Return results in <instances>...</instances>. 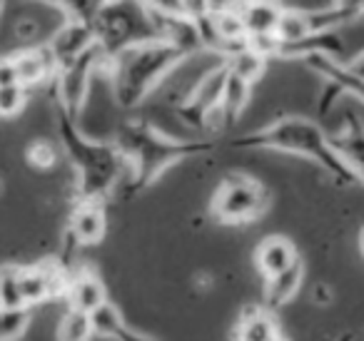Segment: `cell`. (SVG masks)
I'll list each match as a JSON object with an SVG mask.
<instances>
[{
	"mask_svg": "<svg viewBox=\"0 0 364 341\" xmlns=\"http://www.w3.org/2000/svg\"><path fill=\"white\" fill-rule=\"evenodd\" d=\"M31 309H0V341H21L31 326Z\"/></svg>",
	"mask_w": 364,
	"mask_h": 341,
	"instance_id": "d4e9b609",
	"label": "cell"
},
{
	"mask_svg": "<svg viewBox=\"0 0 364 341\" xmlns=\"http://www.w3.org/2000/svg\"><path fill=\"white\" fill-rule=\"evenodd\" d=\"M68 309H75L80 314H95L97 309L107 304V289L102 284V279L95 271H75L70 274V284L65 291Z\"/></svg>",
	"mask_w": 364,
	"mask_h": 341,
	"instance_id": "7c38bea8",
	"label": "cell"
},
{
	"mask_svg": "<svg viewBox=\"0 0 364 341\" xmlns=\"http://www.w3.org/2000/svg\"><path fill=\"white\" fill-rule=\"evenodd\" d=\"M115 145L130 167L127 197L145 192L167 167L215 150L213 137H172L147 120H127L117 127Z\"/></svg>",
	"mask_w": 364,
	"mask_h": 341,
	"instance_id": "6da1fadb",
	"label": "cell"
},
{
	"mask_svg": "<svg viewBox=\"0 0 364 341\" xmlns=\"http://www.w3.org/2000/svg\"><path fill=\"white\" fill-rule=\"evenodd\" d=\"M92 321L87 314H80L75 309H68L63 314L55 331V341H90L92 339Z\"/></svg>",
	"mask_w": 364,
	"mask_h": 341,
	"instance_id": "cb8c5ba5",
	"label": "cell"
},
{
	"mask_svg": "<svg viewBox=\"0 0 364 341\" xmlns=\"http://www.w3.org/2000/svg\"><path fill=\"white\" fill-rule=\"evenodd\" d=\"M55 11L65 16V23H95L102 3H53Z\"/></svg>",
	"mask_w": 364,
	"mask_h": 341,
	"instance_id": "484cf974",
	"label": "cell"
},
{
	"mask_svg": "<svg viewBox=\"0 0 364 341\" xmlns=\"http://www.w3.org/2000/svg\"><path fill=\"white\" fill-rule=\"evenodd\" d=\"M282 18V3H242V23L250 38H272Z\"/></svg>",
	"mask_w": 364,
	"mask_h": 341,
	"instance_id": "44dd1931",
	"label": "cell"
},
{
	"mask_svg": "<svg viewBox=\"0 0 364 341\" xmlns=\"http://www.w3.org/2000/svg\"><path fill=\"white\" fill-rule=\"evenodd\" d=\"M337 341H357V339H354V334H349V331H347V334L337 336Z\"/></svg>",
	"mask_w": 364,
	"mask_h": 341,
	"instance_id": "1f68e13d",
	"label": "cell"
},
{
	"mask_svg": "<svg viewBox=\"0 0 364 341\" xmlns=\"http://www.w3.org/2000/svg\"><path fill=\"white\" fill-rule=\"evenodd\" d=\"M235 341H277L279 324L264 306H245L235 324Z\"/></svg>",
	"mask_w": 364,
	"mask_h": 341,
	"instance_id": "2e32d148",
	"label": "cell"
},
{
	"mask_svg": "<svg viewBox=\"0 0 364 341\" xmlns=\"http://www.w3.org/2000/svg\"><path fill=\"white\" fill-rule=\"evenodd\" d=\"M322 55L332 60H344V40L339 38V31L312 33L304 40L289 43V45H277V55L282 60H307V58Z\"/></svg>",
	"mask_w": 364,
	"mask_h": 341,
	"instance_id": "4fadbf2b",
	"label": "cell"
},
{
	"mask_svg": "<svg viewBox=\"0 0 364 341\" xmlns=\"http://www.w3.org/2000/svg\"><path fill=\"white\" fill-rule=\"evenodd\" d=\"M0 13H3V3H0Z\"/></svg>",
	"mask_w": 364,
	"mask_h": 341,
	"instance_id": "e575fe53",
	"label": "cell"
},
{
	"mask_svg": "<svg viewBox=\"0 0 364 341\" xmlns=\"http://www.w3.org/2000/svg\"><path fill=\"white\" fill-rule=\"evenodd\" d=\"M105 232H107L105 205L80 202V205H75L70 220H68V229H65L68 249L80 244H100Z\"/></svg>",
	"mask_w": 364,
	"mask_h": 341,
	"instance_id": "30bf717a",
	"label": "cell"
},
{
	"mask_svg": "<svg viewBox=\"0 0 364 341\" xmlns=\"http://www.w3.org/2000/svg\"><path fill=\"white\" fill-rule=\"evenodd\" d=\"M90 321H92V334L110 341H165L160 336L135 331L125 321V316L120 314V309L115 304H110V301L102 309H97L95 314H90Z\"/></svg>",
	"mask_w": 364,
	"mask_h": 341,
	"instance_id": "5bb4252c",
	"label": "cell"
},
{
	"mask_svg": "<svg viewBox=\"0 0 364 341\" xmlns=\"http://www.w3.org/2000/svg\"><path fill=\"white\" fill-rule=\"evenodd\" d=\"M185 53L165 40H152L130 48L107 63L105 77H110L112 97L122 110L142 105L145 97L185 60Z\"/></svg>",
	"mask_w": 364,
	"mask_h": 341,
	"instance_id": "277c9868",
	"label": "cell"
},
{
	"mask_svg": "<svg viewBox=\"0 0 364 341\" xmlns=\"http://www.w3.org/2000/svg\"><path fill=\"white\" fill-rule=\"evenodd\" d=\"M339 97H344V92L339 90L334 82H324L322 92H319V100H317V115L319 117H327L332 112V107L337 105Z\"/></svg>",
	"mask_w": 364,
	"mask_h": 341,
	"instance_id": "f1b7e54d",
	"label": "cell"
},
{
	"mask_svg": "<svg viewBox=\"0 0 364 341\" xmlns=\"http://www.w3.org/2000/svg\"><path fill=\"white\" fill-rule=\"evenodd\" d=\"M13 60H16V67H18V80H21V85L26 87V90L28 87L41 85V82H46V80H55V75H58L55 63H53L46 45L16 53Z\"/></svg>",
	"mask_w": 364,
	"mask_h": 341,
	"instance_id": "e0dca14e",
	"label": "cell"
},
{
	"mask_svg": "<svg viewBox=\"0 0 364 341\" xmlns=\"http://www.w3.org/2000/svg\"><path fill=\"white\" fill-rule=\"evenodd\" d=\"M95 45H97L95 28L90 23H63V28H58L50 40L46 43L58 72L63 67L73 65L77 58H82Z\"/></svg>",
	"mask_w": 364,
	"mask_h": 341,
	"instance_id": "9c48e42d",
	"label": "cell"
},
{
	"mask_svg": "<svg viewBox=\"0 0 364 341\" xmlns=\"http://www.w3.org/2000/svg\"><path fill=\"white\" fill-rule=\"evenodd\" d=\"M107 63L110 58L100 50V45H95L92 50H87L82 58H77L73 65L63 67L55 75V90H58V110L65 112L70 120L77 122L82 107L90 95V85L95 75H105Z\"/></svg>",
	"mask_w": 364,
	"mask_h": 341,
	"instance_id": "52a82bcc",
	"label": "cell"
},
{
	"mask_svg": "<svg viewBox=\"0 0 364 341\" xmlns=\"http://www.w3.org/2000/svg\"><path fill=\"white\" fill-rule=\"evenodd\" d=\"M302 63L312 72H317L324 82H334V85H337L347 97H354V100L364 102V80L354 75L344 60H332V58L314 55V58H307V60H302Z\"/></svg>",
	"mask_w": 364,
	"mask_h": 341,
	"instance_id": "9a60e30c",
	"label": "cell"
},
{
	"mask_svg": "<svg viewBox=\"0 0 364 341\" xmlns=\"http://www.w3.org/2000/svg\"><path fill=\"white\" fill-rule=\"evenodd\" d=\"M252 87L255 85H250L247 80H242L240 75L230 72L228 85H225L223 105H220L218 120H215V127H218V130H230V127L240 120V115H242V110L250 102V95H252Z\"/></svg>",
	"mask_w": 364,
	"mask_h": 341,
	"instance_id": "d6986e66",
	"label": "cell"
},
{
	"mask_svg": "<svg viewBox=\"0 0 364 341\" xmlns=\"http://www.w3.org/2000/svg\"><path fill=\"white\" fill-rule=\"evenodd\" d=\"M332 142L339 155L347 160V165L357 172L359 182L364 187V122L357 115L347 112L342 132L337 137H332Z\"/></svg>",
	"mask_w": 364,
	"mask_h": 341,
	"instance_id": "ac0fdd59",
	"label": "cell"
},
{
	"mask_svg": "<svg viewBox=\"0 0 364 341\" xmlns=\"http://www.w3.org/2000/svg\"><path fill=\"white\" fill-rule=\"evenodd\" d=\"M228 75H230V65L225 60H220L215 67H210V70L200 77L198 85L193 87V92L177 105V117H180L185 125L195 127V130H200V132L208 125L215 127L220 105H223L225 85H228Z\"/></svg>",
	"mask_w": 364,
	"mask_h": 341,
	"instance_id": "ba28073f",
	"label": "cell"
},
{
	"mask_svg": "<svg viewBox=\"0 0 364 341\" xmlns=\"http://www.w3.org/2000/svg\"><path fill=\"white\" fill-rule=\"evenodd\" d=\"M28 102V90L23 85L16 87H3L0 90V117H16L23 112Z\"/></svg>",
	"mask_w": 364,
	"mask_h": 341,
	"instance_id": "4316f807",
	"label": "cell"
},
{
	"mask_svg": "<svg viewBox=\"0 0 364 341\" xmlns=\"http://www.w3.org/2000/svg\"><path fill=\"white\" fill-rule=\"evenodd\" d=\"M16 85H21L16 60H13V55L0 58V90H3V87H16Z\"/></svg>",
	"mask_w": 364,
	"mask_h": 341,
	"instance_id": "f546056e",
	"label": "cell"
},
{
	"mask_svg": "<svg viewBox=\"0 0 364 341\" xmlns=\"http://www.w3.org/2000/svg\"><path fill=\"white\" fill-rule=\"evenodd\" d=\"M297 261H299L297 247H294L292 239H287V237H279V234L264 237L257 244V249H255V266H257V271L264 276V281L282 274V271H287L289 266H294Z\"/></svg>",
	"mask_w": 364,
	"mask_h": 341,
	"instance_id": "8fae6325",
	"label": "cell"
},
{
	"mask_svg": "<svg viewBox=\"0 0 364 341\" xmlns=\"http://www.w3.org/2000/svg\"><path fill=\"white\" fill-rule=\"evenodd\" d=\"M240 150H274V152H289V155H302L307 160L317 162L337 185L354 187L362 185L357 172L347 165L342 155L337 152L332 142V135L322 130V125L309 117L287 115L259 130L242 135L232 142Z\"/></svg>",
	"mask_w": 364,
	"mask_h": 341,
	"instance_id": "7a4b0ae2",
	"label": "cell"
},
{
	"mask_svg": "<svg viewBox=\"0 0 364 341\" xmlns=\"http://www.w3.org/2000/svg\"><path fill=\"white\" fill-rule=\"evenodd\" d=\"M58 142L63 152L70 160L75 170V195L77 205L90 202V205H105V200L117 187L122 172L130 170L122 152L115 142L90 140L85 132L77 127L75 120L58 110Z\"/></svg>",
	"mask_w": 364,
	"mask_h": 341,
	"instance_id": "3957f363",
	"label": "cell"
},
{
	"mask_svg": "<svg viewBox=\"0 0 364 341\" xmlns=\"http://www.w3.org/2000/svg\"><path fill=\"white\" fill-rule=\"evenodd\" d=\"M223 60L230 65V72H235V75H240L242 80H247L250 85H257V80L264 75L267 63H269L267 58L250 50V48H242L240 53H235V55H230V58H223Z\"/></svg>",
	"mask_w": 364,
	"mask_h": 341,
	"instance_id": "7402d4cb",
	"label": "cell"
},
{
	"mask_svg": "<svg viewBox=\"0 0 364 341\" xmlns=\"http://www.w3.org/2000/svg\"><path fill=\"white\" fill-rule=\"evenodd\" d=\"M359 244H362V254H364V232H362V239H359Z\"/></svg>",
	"mask_w": 364,
	"mask_h": 341,
	"instance_id": "d6a6232c",
	"label": "cell"
},
{
	"mask_svg": "<svg viewBox=\"0 0 364 341\" xmlns=\"http://www.w3.org/2000/svg\"><path fill=\"white\" fill-rule=\"evenodd\" d=\"M277 341H287V339H284V336H279V339Z\"/></svg>",
	"mask_w": 364,
	"mask_h": 341,
	"instance_id": "836d02e7",
	"label": "cell"
},
{
	"mask_svg": "<svg viewBox=\"0 0 364 341\" xmlns=\"http://www.w3.org/2000/svg\"><path fill=\"white\" fill-rule=\"evenodd\" d=\"M92 28L97 45L110 60L130 48L160 40L145 3H102Z\"/></svg>",
	"mask_w": 364,
	"mask_h": 341,
	"instance_id": "5b68a950",
	"label": "cell"
},
{
	"mask_svg": "<svg viewBox=\"0 0 364 341\" xmlns=\"http://www.w3.org/2000/svg\"><path fill=\"white\" fill-rule=\"evenodd\" d=\"M28 162L38 170H50L55 167L58 162V147L53 142H46V140H38L28 147Z\"/></svg>",
	"mask_w": 364,
	"mask_h": 341,
	"instance_id": "83f0119b",
	"label": "cell"
},
{
	"mask_svg": "<svg viewBox=\"0 0 364 341\" xmlns=\"http://www.w3.org/2000/svg\"><path fill=\"white\" fill-rule=\"evenodd\" d=\"M267 207L269 192L262 182L250 175H228L215 190L210 215L223 224H245L259 220Z\"/></svg>",
	"mask_w": 364,
	"mask_h": 341,
	"instance_id": "8992f818",
	"label": "cell"
},
{
	"mask_svg": "<svg viewBox=\"0 0 364 341\" xmlns=\"http://www.w3.org/2000/svg\"><path fill=\"white\" fill-rule=\"evenodd\" d=\"M23 289H21V266L3 264L0 266V309H23Z\"/></svg>",
	"mask_w": 364,
	"mask_h": 341,
	"instance_id": "603a6c76",
	"label": "cell"
},
{
	"mask_svg": "<svg viewBox=\"0 0 364 341\" xmlns=\"http://www.w3.org/2000/svg\"><path fill=\"white\" fill-rule=\"evenodd\" d=\"M18 38H23V40H31V38L38 36V23L36 21H23L18 23Z\"/></svg>",
	"mask_w": 364,
	"mask_h": 341,
	"instance_id": "4dcf8cb0",
	"label": "cell"
},
{
	"mask_svg": "<svg viewBox=\"0 0 364 341\" xmlns=\"http://www.w3.org/2000/svg\"><path fill=\"white\" fill-rule=\"evenodd\" d=\"M302 279H304V264H302V259H299L297 264L289 266L287 271H282V274L264 281V309L274 314V311L282 309L284 304H289V301L297 296L299 286H302Z\"/></svg>",
	"mask_w": 364,
	"mask_h": 341,
	"instance_id": "ffe728a7",
	"label": "cell"
}]
</instances>
